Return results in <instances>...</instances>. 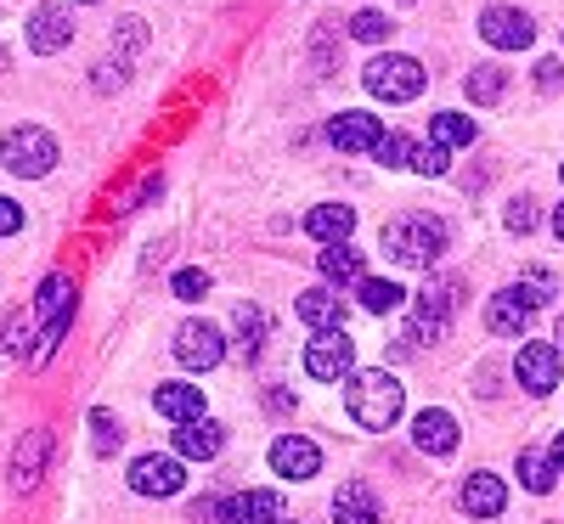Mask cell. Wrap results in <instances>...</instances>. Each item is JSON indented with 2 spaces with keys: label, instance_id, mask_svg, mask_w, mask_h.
<instances>
[{
  "label": "cell",
  "instance_id": "1",
  "mask_svg": "<svg viewBox=\"0 0 564 524\" xmlns=\"http://www.w3.org/2000/svg\"><path fill=\"white\" fill-rule=\"evenodd\" d=\"M345 406L361 428H372V435H384V428L401 417L406 406V390L395 384V378L379 367V372H350V384H345Z\"/></svg>",
  "mask_w": 564,
  "mask_h": 524
},
{
  "label": "cell",
  "instance_id": "2",
  "mask_svg": "<svg viewBox=\"0 0 564 524\" xmlns=\"http://www.w3.org/2000/svg\"><path fill=\"white\" fill-rule=\"evenodd\" d=\"M384 254L395 265H435L446 254V226L435 215H401L384 226Z\"/></svg>",
  "mask_w": 564,
  "mask_h": 524
},
{
  "label": "cell",
  "instance_id": "3",
  "mask_svg": "<svg viewBox=\"0 0 564 524\" xmlns=\"http://www.w3.org/2000/svg\"><path fill=\"white\" fill-rule=\"evenodd\" d=\"M0 164H7L12 175H23V181H40V175H52V164H57V141L45 135L40 124H18V130L0 135Z\"/></svg>",
  "mask_w": 564,
  "mask_h": 524
},
{
  "label": "cell",
  "instance_id": "4",
  "mask_svg": "<svg viewBox=\"0 0 564 524\" xmlns=\"http://www.w3.org/2000/svg\"><path fill=\"white\" fill-rule=\"evenodd\" d=\"M361 85L379 102H412L417 90H423V68H417V57H372L367 74H361Z\"/></svg>",
  "mask_w": 564,
  "mask_h": 524
},
{
  "label": "cell",
  "instance_id": "5",
  "mask_svg": "<svg viewBox=\"0 0 564 524\" xmlns=\"http://www.w3.org/2000/svg\"><path fill=\"white\" fill-rule=\"evenodd\" d=\"M305 372L322 378V384H339V378L356 372V345H350V332L334 327V332H316V339L305 345Z\"/></svg>",
  "mask_w": 564,
  "mask_h": 524
},
{
  "label": "cell",
  "instance_id": "6",
  "mask_svg": "<svg viewBox=\"0 0 564 524\" xmlns=\"http://www.w3.org/2000/svg\"><path fill=\"white\" fill-rule=\"evenodd\" d=\"M220 518V524H276L282 518V496L276 491H238V496H220L209 507H198V518Z\"/></svg>",
  "mask_w": 564,
  "mask_h": 524
},
{
  "label": "cell",
  "instance_id": "7",
  "mask_svg": "<svg viewBox=\"0 0 564 524\" xmlns=\"http://www.w3.org/2000/svg\"><path fill=\"white\" fill-rule=\"evenodd\" d=\"M175 361H181L186 372H209V367H220V361H226L220 327H209V321H186V327L175 332Z\"/></svg>",
  "mask_w": 564,
  "mask_h": 524
},
{
  "label": "cell",
  "instance_id": "8",
  "mask_svg": "<svg viewBox=\"0 0 564 524\" xmlns=\"http://www.w3.org/2000/svg\"><path fill=\"white\" fill-rule=\"evenodd\" d=\"M130 491L135 496H175L181 485H186V473H181V462L175 457H159V451H148V457H135L130 462Z\"/></svg>",
  "mask_w": 564,
  "mask_h": 524
},
{
  "label": "cell",
  "instance_id": "9",
  "mask_svg": "<svg viewBox=\"0 0 564 524\" xmlns=\"http://www.w3.org/2000/svg\"><path fill=\"white\" fill-rule=\"evenodd\" d=\"M558 367H564V350H558V345H520L513 378H520V390L547 395V390H558Z\"/></svg>",
  "mask_w": 564,
  "mask_h": 524
},
{
  "label": "cell",
  "instance_id": "10",
  "mask_svg": "<svg viewBox=\"0 0 564 524\" xmlns=\"http://www.w3.org/2000/svg\"><path fill=\"white\" fill-rule=\"evenodd\" d=\"M480 40L497 45V52H525V45L536 40V29H531L525 12H513V7H486L480 12Z\"/></svg>",
  "mask_w": 564,
  "mask_h": 524
},
{
  "label": "cell",
  "instance_id": "11",
  "mask_svg": "<svg viewBox=\"0 0 564 524\" xmlns=\"http://www.w3.org/2000/svg\"><path fill=\"white\" fill-rule=\"evenodd\" d=\"M531 310H536V299H531L525 288H502V294H491V305H486V327L502 332V339H520L525 321H531Z\"/></svg>",
  "mask_w": 564,
  "mask_h": 524
},
{
  "label": "cell",
  "instance_id": "12",
  "mask_svg": "<svg viewBox=\"0 0 564 524\" xmlns=\"http://www.w3.org/2000/svg\"><path fill=\"white\" fill-rule=\"evenodd\" d=\"M412 446L430 451V457H452V451H457V417L441 412V406L417 412V417H412Z\"/></svg>",
  "mask_w": 564,
  "mask_h": 524
},
{
  "label": "cell",
  "instance_id": "13",
  "mask_svg": "<svg viewBox=\"0 0 564 524\" xmlns=\"http://www.w3.org/2000/svg\"><path fill=\"white\" fill-rule=\"evenodd\" d=\"M379 135H384V124L372 113H339L334 124H327V141H334L339 153H372V148H379Z\"/></svg>",
  "mask_w": 564,
  "mask_h": 524
},
{
  "label": "cell",
  "instance_id": "14",
  "mask_svg": "<svg viewBox=\"0 0 564 524\" xmlns=\"http://www.w3.org/2000/svg\"><path fill=\"white\" fill-rule=\"evenodd\" d=\"M68 40H74V23H68V12H63V7H40V12L29 18V52L57 57Z\"/></svg>",
  "mask_w": 564,
  "mask_h": 524
},
{
  "label": "cell",
  "instance_id": "15",
  "mask_svg": "<svg viewBox=\"0 0 564 524\" xmlns=\"http://www.w3.org/2000/svg\"><path fill=\"white\" fill-rule=\"evenodd\" d=\"M271 468L282 473V480H311V473L322 468V451L305 440V435H282L271 446Z\"/></svg>",
  "mask_w": 564,
  "mask_h": 524
},
{
  "label": "cell",
  "instance_id": "16",
  "mask_svg": "<svg viewBox=\"0 0 564 524\" xmlns=\"http://www.w3.org/2000/svg\"><path fill=\"white\" fill-rule=\"evenodd\" d=\"M45 457H52V435H45V428H29V435H23V446L12 451V491H29V485H40Z\"/></svg>",
  "mask_w": 564,
  "mask_h": 524
},
{
  "label": "cell",
  "instance_id": "17",
  "mask_svg": "<svg viewBox=\"0 0 564 524\" xmlns=\"http://www.w3.org/2000/svg\"><path fill=\"white\" fill-rule=\"evenodd\" d=\"M220 446H226V428H220V423H209V417H198V423H175V451H181V457L209 462V457H220Z\"/></svg>",
  "mask_w": 564,
  "mask_h": 524
},
{
  "label": "cell",
  "instance_id": "18",
  "mask_svg": "<svg viewBox=\"0 0 564 524\" xmlns=\"http://www.w3.org/2000/svg\"><path fill=\"white\" fill-rule=\"evenodd\" d=\"M452 294H457L452 282H441V288H423L417 316H412V332H423V339H441L446 321H452V310H457V299H452Z\"/></svg>",
  "mask_w": 564,
  "mask_h": 524
},
{
  "label": "cell",
  "instance_id": "19",
  "mask_svg": "<svg viewBox=\"0 0 564 524\" xmlns=\"http://www.w3.org/2000/svg\"><path fill=\"white\" fill-rule=\"evenodd\" d=\"M502 507H508V485L497 480V473H468V480H463V513L497 518Z\"/></svg>",
  "mask_w": 564,
  "mask_h": 524
},
{
  "label": "cell",
  "instance_id": "20",
  "mask_svg": "<svg viewBox=\"0 0 564 524\" xmlns=\"http://www.w3.org/2000/svg\"><path fill=\"white\" fill-rule=\"evenodd\" d=\"M153 406L170 423H198L204 417V390H193V384H159L153 390Z\"/></svg>",
  "mask_w": 564,
  "mask_h": 524
},
{
  "label": "cell",
  "instance_id": "21",
  "mask_svg": "<svg viewBox=\"0 0 564 524\" xmlns=\"http://www.w3.org/2000/svg\"><path fill=\"white\" fill-rule=\"evenodd\" d=\"M300 321L316 332H334V327H345V299L334 288H311V294H300Z\"/></svg>",
  "mask_w": 564,
  "mask_h": 524
},
{
  "label": "cell",
  "instance_id": "22",
  "mask_svg": "<svg viewBox=\"0 0 564 524\" xmlns=\"http://www.w3.org/2000/svg\"><path fill=\"white\" fill-rule=\"evenodd\" d=\"M334 518H339V524H379V496H372V485H361V480L339 485Z\"/></svg>",
  "mask_w": 564,
  "mask_h": 524
},
{
  "label": "cell",
  "instance_id": "23",
  "mask_svg": "<svg viewBox=\"0 0 564 524\" xmlns=\"http://www.w3.org/2000/svg\"><path fill=\"white\" fill-rule=\"evenodd\" d=\"M316 265H322V276H327V288H350V282L361 288V282H367V276H361V254H356L350 243H327Z\"/></svg>",
  "mask_w": 564,
  "mask_h": 524
},
{
  "label": "cell",
  "instance_id": "24",
  "mask_svg": "<svg viewBox=\"0 0 564 524\" xmlns=\"http://www.w3.org/2000/svg\"><path fill=\"white\" fill-rule=\"evenodd\" d=\"M350 226H356V209H345V204H316V209L305 215V231L322 237V243H345Z\"/></svg>",
  "mask_w": 564,
  "mask_h": 524
},
{
  "label": "cell",
  "instance_id": "25",
  "mask_svg": "<svg viewBox=\"0 0 564 524\" xmlns=\"http://www.w3.org/2000/svg\"><path fill=\"white\" fill-rule=\"evenodd\" d=\"M463 90H468V102H480V108H491V102L502 97V90H508V74H502L497 63H480L475 74L463 79Z\"/></svg>",
  "mask_w": 564,
  "mask_h": 524
},
{
  "label": "cell",
  "instance_id": "26",
  "mask_svg": "<svg viewBox=\"0 0 564 524\" xmlns=\"http://www.w3.org/2000/svg\"><path fill=\"white\" fill-rule=\"evenodd\" d=\"M231 327H238V345H243V356H260V345H265V310L260 305H238V316H231Z\"/></svg>",
  "mask_w": 564,
  "mask_h": 524
},
{
  "label": "cell",
  "instance_id": "27",
  "mask_svg": "<svg viewBox=\"0 0 564 524\" xmlns=\"http://www.w3.org/2000/svg\"><path fill=\"white\" fill-rule=\"evenodd\" d=\"M68 310H74V282H68V276H45V282H40V316L57 321V316H68Z\"/></svg>",
  "mask_w": 564,
  "mask_h": 524
},
{
  "label": "cell",
  "instance_id": "28",
  "mask_svg": "<svg viewBox=\"0 0 564 524\" xmlns=\"http://www.w3.org/2000/svg\"><path fill=\"white\" fill-rule=\"evenodd\" d=\"M430 135L441 141V148H468L480 130H475V119H463V113H435L430 119Z\"/></svg>",
  "mask_w": 564,
  "mask_h": 524
},
{
  "label": "cell",
  "instance_id": "29",
  "mask_svg": "<svg viewBox=\"0 0 564 524\" xmlns=\"http://www.w3.org/2000/svg\"><path fill=\"white\" fill-rule=\"evenodd\" d=\"M553 480H558V468H553V457H542V451H520V485L525 491H553Z\"/></svg>",
  "mask_w": 564,
  "mask_h": 524
},
{
  "label": "cell",
  "instance_id": "30",
  "mask_svg": "<svg viewBox=\"0 0 564 524\" xmlns=\"http://www.w3.org/2000/svg\"><path fill=\"white\" fill-rule=\"evenodd\" d=\"M406 294H401V282H379V276H367L361 282V305L372 310V316H384V310H395Z\"/></svg>",
  "mask_w": 564,
  "mask_h": 524
},
{
  "label": "cell",
  "instance_id": "31",
  "mask_svg": "<svg viewBox=\"0 0 564 524\" xmlns=\"http://www.w3.org/2000/svg\"><path fill=\"white\" fill-rule=\"evenodd\" d=\"M372 159H379L384 170H412V141L395 135V130H384V135H379V148H372Z\"/></svg>",
  "mask_w": 564,
  "mask_h": 524
},
{
  "label": "cell",
  "instance_id": "32",
  "mask_svg": "<svg viewBox=\"0 0 564 524\" xmlns=\"http://www.w3.org/2000/svg\"><path fill=\"white\" fill-rule=\"evenodd\" d=\"M350 34H356V40H367V45H379V40H390V34H395V23H390L384 12H356V18H350Z\"/></svg>",
  "mask_w": 564,
  "mask_h": 524
},
{
  "label": "cell",
  "instance_id": "33",
  "mask_svg": "<svg viewBox=\"0 0 564 524\" xmlns=\"http://www.w3.org/2000/svg\"><path fill=\"white\" fill-rule=\"evenodd\" d=\"M412 170H417V175H446V148H441V141H423V148H412Z\"/></svg>",
  "mask_w": 564,
  "mask_h": 524
},
{
  "label": "cell",
  "instance_id": "34",
  "mask_svg": "<svg viewBox=\"0 0 564 524\" xmlns=\"http://www.w3.org/2000/svg\"><path fill=\"white\" fill-rule=\"evenodd\" d=\"M90 428H97V451H119V440H124V435H119V423H113L102 406L90 412Z\"/></svg>",
  "mask_w": 564,
  "mask_h": 524
},
{
  "label": "cell",
  "instance_id": "35",
  "mask_svg": "<svg viewBox=\"0 0 564 524\" xmlns=\"http://www.w3.org/2000/svg\"><path fill=\"white\" fill-rule=\"evenodd\" d=\"M204 294H209L204 271H175V299H204Z\"/></svg>",
  "mask_w": 564,
  "mask_h": 524
},
{
  "label": "cell",
  "instance_id": "36",
  "mask_svg": "<svg viewBox=\"0 0 564 524\" xmlns=\"http://www.w3.org/2000/svg\"><path fill=\"white\" fill-rule=\"evenodd\" d=\"M536 226V204L520 198V204H508V231H531Z\"/></svg>",
  "mask_w": 564,
  "mask_h": 524
},
{
  "label": "cell",
  "instance_id": "37",
  "mask_svg": "<svg viewBox=\"0 0 564 524\" xmlns=\"http://www.w3.org/2000/svg\"><path fill=\"white\" fill-rule=\"evenodd\" d=\"M23 339H29V327H23V316H12V321H7V332H0V356H18V350H23Z\"/></svg>",
  "mask_w": 564,
  "mask_h": 524
},
{
  "label": "cell",
  "instance_id": "38",
  "mask_svg": "<svg viewBox=\"0 0 564 524\" xmlns=\"http://www.w3.org/2000/svg\"><path fill=\"white\" fill-rule=\"evenodd\" d=\"M12 231H23V209L12 198H0V237H12Z\"/></svg>",
  "mask_w": 564,
  "mask_h": 524
},
{
  "label": "cell",
  "instance_id": "39",
  "mask_svg": "<svg viewBox=\"0 0 564 524\" xmlns=\"http://www.w3.org/2000/svg\"><path fill=\"white\" fill-rule=\"evenodd\" d=\"M90 85H97V90H119V85H124V68H119V63H102Z\"/></svg>",
  "mask_w": 564,
  "mask_h": 524
},
{
  "label": "cell",
  "instance_id": "40",
  "mask_svg": "<svg viewBox=\"0 0 564 524\" xmlns=\"http://www.w3.org/2000/svg\"><path fill=\"white\" fill-rule=\"evenodd\" d=\"M558 74H564L558 63H542V68H536V85H542V90H558Z\"/></svg>",
  "mask_w": 564,
  "mask_h": 524
},
{
  "label": "cell",
  "instance_id": "41",
  "mask_svg": "<svg viewBox=\"0 0 564 524\" xmlns=\"http://www.w3.org/2000/svg\"><path fill=\"white\" fill-rule=\"evenodd\" d=\"M547 457H553V468H558V473H564V435H558V440H553V451H547Z\"/></svg>",
  "mask_w": 564,
  "mask_h": 524
},
{
  "label": "cell",
  "instance_id": "42",
  "mask_svg": "<svg viewBox=\"0 0 564 524\" xmlns=\"http://www.w3.org/2000/svg\"><path fill=\"white\" fill-rule=\"evenodd\" d=\"M553 237H558V243H564V204L553 209Z\"/></svg>",
  "mask_w": 564,
  "mask_h": 524
},
{
  "label": "cell",
  "instance_id": "43",
  "mask_svg": "<svg viewBox=\"0 0 564 524\" xmlns=\"http://www.w3.org/2000/svg\"><path fill=\"white\" fill-rule=\"evenodd\" d=\"M553 345H558V350H564V321H558V339H553Z\"/></svg>",
  "mask_w": 564,
  "mask_h": 524
},
{
  "label": "cell",
  "instance_id": "44",
  "mask_svg": "<svg viewBox=\"0 0 564 524\" xmlns=\"http://www.w3.org/2000/svg\"><path fill=\"white\" fill-rule=\"evenodd\" d=\"M79 7H102V0H79Z\"/></svg>",
  "mask_w": 564,
  "mask_h": 524
},
{
  "label": "cell",
  "instance_id": "45",
  "mask_svg": "<svg viewBox=\"0 0 564 524\" xmlns=\"http://www.w3.org/2000/svg\"><path fill=\"white\" fill-rule=\"evenodd\" d=\"M276 524H289V518H276Z\"/></svg>",
  "mask_w": 564,
  "mask_h": 524
},
{
  "label": "cell",
  "instance_id": "46",
  "mask_svg": "<svg viewBox=\"0 0 564 524\" xmlns=\"http://www.w3.org/2000/svg\"><path fill=\"white\" fill-rule=\"evenodd\" d=\"M558 175H564V164H558Z\"/></svg>",
  "mask_w": 564,
  "mask_h": 524
},
{
  "label": "cell",
  "instance_id": "47",
  "mask_svg": "<svg viewBox=\"0 0 564 524\" xmlns=\"http://www.w3.org/2000/svg\"><path fill=\"white\" fill-rule=\"evenodd\" d=\"M406 7H412V0H406Z\"/></svg>",
  "mask_w": 564,
  "mask_h": 524
}]
</instances>
